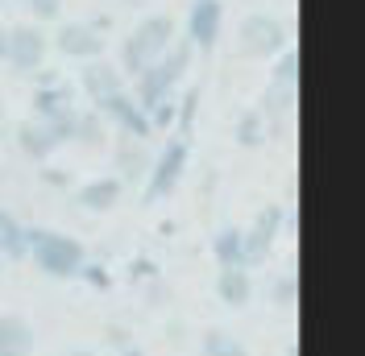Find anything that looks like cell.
<instances>
[{
  "mask_svg": "<svg viewBox=\"0 0 365 356\" xmlns=\"http://www.w3.org/2000/svg\"><path fill=\"white\" fill-rule=\"evenodd\" d=\"M29 257L50 278H75V273H83V245L75 236H67V232L29 228Z\"/></svg>",
  "mask_w": 365,
  "mask_h": 356,
  "instance_id": "obj_1",
  "label": "cell"
},
{
  "mask_svg": "<svg viewBox=\"0 0 365 356\" xmlns=\"http://www.w3.org/2000/svg\"><path fill=\"white\" fill-rule=\"evenodd\" d=\"M170 38H175V21L170 17H145L120 46V67L129 75H141L150 63H158L170 50Z\"/></svg>",
  "mask_w": 365,
  "mask_h": 356,
  "instance_id": "obj_2",
  "label": "cell"
},
{
  "mask_svg": "<svg viewBox=\"0 0 365 356\" xmlns=\"http://www.w3.org/2000/svg\"><path fill=\"white\" fill-rule=\"evenodd\" d=\"M278 228H282V203L262 207L257 220L250 224V232H241V269H253V266H262V261L270 257Z\"/></svg>",
  "mask_w": 365,
  "mask_h": 356,
  "instance_id": "obj_3",
  "label": "cell"
},
{
  "mask_svg": "<svg viewBox=\"0 0 365 356\" xmlns=\"http://www.w3.org/2000/svg\"><path fill=\"white\" fill-rule=\"evenodd\" d=\"M241 50L250 58H266V54H282L287 50V29L266 13H253L241 21Z\"/></svg>",
  "mask_w": 365,
  "mask_h": 356,
  "instance_id": "obj_4",
  "label": "cell"
},
{
  "mask_svg": "<svg viewBox=\"0 0 365 356\" xmlns=\"http://www.w3.org/2000/svg\"><path fill=\"white\" fill-rule=\"evenodd\" d=\"M71 120H75V112H67V116H54V120H29V125H21V133H17V141H21V150L29 157H46L50 150H58L63 141L71 137Z\"/></svg>",
  "mask_w": 365,
  "mask_h": 356,
  "instance_id": "obj_5",
  "label": "cell"
},
{
  "mask_svg": "<svg viewBox=\"0 0 365 356\" xmlns=\"http://www.w3.org/2000/svg\"><path fill=\"white\" fill-rule=\"evenodd\" d=\"M187 154H191L187 141H170V145L162 150L158 166H154V174H150V182H145V203L166 199V195L175 191V182L182 178V166H187Z\"/></svg>",
  "mask_w": 365,
  "mask_h": 356,
  "instance_id": "obj_6",
  "label": "cell"
},
{
  "mask_svg": "<svg viewBox=\"0 0 365 356\" xmlns=\"http://www.w3.org/2000/svg\"><path fill=\"white\" fill-rule=\"evenodd\" d=\"M4 58H9L17 70H38L42 58H46V38L34 29V25H17V29H9Z\"/></svg>",
  "mask_w": 365,
  "mask_h": 356,
  "instance_id": "obj_7",
  "label": "cell"
},
{
  "mask_svg": "<svg viewBox=\"0 0 365 356\" xmlns=\"http://www.w3.org/2000/svg\"><path fill=\"white\" fill-rule=\"evenodd\" d=\"M96 112H100V120H113L116 129H125V133H133V137L150 133V116L137 108L125 91H116V95H108V100H100Z\"/></svg>",
  "mask_w": 365,
  "mask_h": 356,
  "instance_id": "obj_8",
  "label": "cell"
},
{
  "mask_svg": "<svg viewBox=\"0 0 365 356\" xmlns=\"http://www.w3.org/2000/svg\"><path fill=\"white\" fill-rule=\"evenodd\" d=\"M58 50L63 54H71V58H100V50H104V38L91 29V25H83V21H67L63 29H58Z\"/></svg>",
  "mask_w": 365,
  "mask_h": 356,
  "instance_id": "obj_9",
  "label": "cell"
},
{
  "mask_svg": "<svg viewBox=\"0 0 365 356\" xmlns=\"http://www.w3.org/2000/svg\"><path fill=\"white\" fill-rule=\"evenodd\" d=\"M187 29H191V46L212 50L216 46V33H220V0H195Z\"/></svg>",
  "mask_w": 365,
  "mask_h": 356,
  "instance_id": "obj_10",
  "label": "cell"
},
{
  "mask_svg": "<svg viewBox=\"0 0 365 356\" xmlns=\"http://www.w3.org/2000/svg\"><path fill=\"white\" fill-rule=\"evenodd\" d=\"M0 356H34V328L21 315H0Z\"/></svg>",
  "mask_w": 365,
  "mask_h": 356,
  "instance_id": "obj_11",
  "label": "cell"
},
{
  "mask_svg": "<svg viewBox=\"0 0 365 356\" xmlns=\"http://www.w3.org/2000/svg\"><path fill=\"white\" fill-rule=\"evenodd\" d=\"M216 294H220V303L225 307H245L250 303V294H253V282H250V269H241V266H232V269H220L216 273Z\"/></svg>",
  "mask_w": 365,
  "mask_h": 356,
  "instance_id": "obj_12",
  "label": "cell"
},
{
  "mask_svg": "<svg viewBox=\"0 0 365 356\" xmlns=\"http://www.w3.org/2000/svg\"><path fill=\"white\" fill-rule=\"evenodd\" d=\"M0 253L9 261H25L29 257V228L17 224V216L4 211V207H0Z\"/></svg>",
  "mask_w": 365,
  "mask_h": 356,
  "instance_id": "obj_13",
  "label": "cell"
},
{
  "mask_svg": "<svg viewBox=\"0 0 365 356\" xmlns=\"http://www.w3.org/2000/svg\"><path fill=\"white\" fill-rule=\"evenodd\" d=\"M83 91H88L91 104L116 95V91H120V70L108 67V63H88V67H83Z\"/></svg>",
  "mask_w": 365,
  "mask_h": 356,
  "instance_id": "obj_14",
  "label": "cell"
},
{
  "mask_svg": "<svg viewBox=\"0 0 365 356\" xmlns=\"http://www.w3.org/2000/svg\"><path fill=\"white\" fill-rule=\"evenodd\" d=\"M116 199H120V178H96L79 191V203L88 211H108V207H116Z\"/></svg>",
  "mask_w": 365,
  "mask_h": 356,
  "instance_id": "obj_15",
  "label": "cell"
},
{
  "mask_svg": "<svg viewBox=\"0 0 365 356\" xmlns=\"http://www.w3.org/2000/svg\"><path fill=\"white\" fill-rule=\"evenodd\" d=\"M204 356H250V348H245L232 332L212 328V332H204Z\"/></svg>",
  "mask_w": 365,
  "mask_h": 356,
  "instance_id": "obj_16",
  "label": "cell"
},
{
  "mask_svg": "<svg viewBox=\"0 0 365 356\" xmlns=\"http://www.w3.org/2000/svg\"><path fill=\"white\" fill-rule=\"evenodd\" d=\"M34 112L42 116V120H54V116H67L71 112V95L63 88H42L34 95Z\"/></svg>",
  "mask_w": 365,
  "mask_h": 356,
  "instance_id": "obj_17",
  "label": "cell"
},
{
  "mask_svg": "<svg viewBox=\"0 0 365 356\" xmlns=\"http://www.w3.org/2000/svg\"><path fill=\"white\" fill-rule=\"evenodd\" d=\"M212 253L225 269L241 266V228H220V236L212 241Z\"/></svg>",
  "mask_w": 365,
  "mask_h": 356,
  "instance_id": "obj_18",
  "label": "cell"
},
{
  "mask_svg": "<svg viewBox=\"0 0 365 356\" xmlns=\"http://www.w3.org/2000/svg\"><path fill=\"white\" fill-rule=\"evenodd\" d=\"M71 137L75 141H88V145H96L100 137H104V120H100V112H75V120H71Z\"/></svg>",
  "mask_w": 365,
  "mask_h": 356,
  "instance_id": "obj_19",
  "label": "cell"
},
{
  "mask_svg": "<svg viewBox=\"0 0 365 356\" xmlns=\"http://www.w3.org/2000/svg\"><path fill=\"white\" fill-rule=\"evenodd\" d=\"M237 141H241L245 150H253V145L266 141V137H262V112H245V116L237 120Z\"/></svg>",
  "mask_w": 365,
  "mask_h": 356,
  "instance_id": "obj_20",
  "label": "cell"
},
{
  "mask_svg": "<svg viewBox=\"0 0 365 356\" xmlns=\"http://www.w3.org/2000/svg\"><path fill=\"white\" fill-rule=\"evenodd\" d=\"M295 75H299V50L287 46L282 58H278V67H274V83H278V88H295Z\"/></svg>",
  "mask_w": 365,
  "mask_h": 356,
  "instance_id": "obj_21",
  "label": "cell"
},
{
  "mask_svg": "<svg viewBox=\"0 0 365 356\" xmlns=\"http://www.w3.org/2000/svg\"><path fill=\"white\" fill-rule=\"evenodd\" d=\"M295 290H299V278H295V269H287V273L274 282V303H278L282 311H291V307H295Z\"/></svg>",
  "mask_w": 365,
  "mask_h": 356,
  "instance_id": "obj_22",
  "label": "cell"
},
{
  "mask_svg": "<svg viewBox=\"0 0 365 356\" xmlns=\"http://www.w3.org/2000/svg\"><path fill=\"white\" fill-rule=\"evenodd\" d=\"M195 108H200V88H191V91H187L182 108L175 112V120H179V137H182V141L191 137V125H195Z\"/></svg>",
  "mask_w": 365,
  "mask_h": 356,
  "instance_id": "obj_23",
  "label": "cell"
},
{
  "mask_svg": "<svg viewBox=\"0 0 365 356\" xmlns=\"http://www.w3.org/2000/svg\"><path fill=\"white\" fill-rule=\"evenodd\" d=\"M29 9L42 17V21H50V17H58V9H63V0H29Z\"/></svg>",
  "mask_w": 365,
  "mask_h": 356,
  "instance_id": "obj_24",
  "label": "cell"
},
{
  "mask_svg": "<svg viewBox=\"0 0 365 356\" xmlns=\"http://www.w3.org/2000/svg\"><path fill=\"white\" fill-rule=\"evenodd\" d=\"M120 166H125V174H141V154L137 150H120Z\"/></svg>",
  "mask_w": 365,
  "mask_h": 356,
  "instance_id": "obj_25",
  "label": "cell"
},
{
  "mask_svg": "<svg viewBox=\"0 0 365 356\" xmlns=\"http://www.w3.org/2000/svg\"><path fill=\"white\" fill-rule=\"evenodd\" d=\"M108 344L113 348H129V332L125 328H108Z\"/></svg>",
  "mask_w": 365,
  "mask_h": 356,
  "instance_id": "obj_26",
  "label": "cell"
},
{
  "mask_svg": "<svg viewBox=\"0 0 365 356\" xmlns=\"http://www.w3.org/2000/svg\"><path fill=\"white\" fill-rule=\"evenodd\" d=\"M120 356H145V352H141V348H133V344H129V348H120Z\"/></svg>",
  "mask_w": 365,
  "mask_h": 356,
  "instance_id": "obj_27",
  "label": "cell"
},
{
  "mask_svg": "<svg viewBox=\"0 0 365 356\" xmlns=\"http://www.w3.org/2000/svg\"><path fill=\"white\" fill-rule=\"evenodd\" d=\"M4 46H9V29H0V58H4Z\"/></svg>",
  "mask_w": 365,
  "mask_h": 356,
  "instance_id": "obj_28",
  "label": "cell"
}]
</instances>
